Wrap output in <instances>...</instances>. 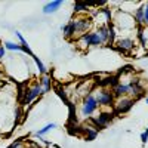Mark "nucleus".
Instances as JSON below:
<instances>
[{
	"instance_id": "412c9836",
	"label": "nucleus",
	"mask_w": 148,
	"mask_h": 148,
	"mask_svg": "<svg viewBox=\"0 0 148 148\" xmlns=\"http://www.w3.org/2000/svg\"><path fill=\"white\" fill-rule=\"evenodd\" d=\"M3 46H5V49L6 51H12V52H22V47H21V45L19 43H15V42H5L3 43Z\"/></svg>"
},
{
	"instance_id": "c85d7f7f",
	"label": "nucleus",
	"mask_w": 148,
	"mask_h": 148,
	"mask_svg": "<svg viewBox=\"0 0 148 148\" xmlns=\"http://www.w3.org/2000/svg\"><path fill=\"white\" fill-rule=\"evenodd\" d=\"M145 104H147V105H148V96H147V98H145Z\"/></svg>"
},
{
	"instance_id": "6ab92c4d",
	"label": "nucleus",
	"mask_w": 148,
	"mask_h": 148,
	"mask_svg": "<svg viewBox=\"0 0 148 148\" xmlns=\"http://www.w3.org/2000/svg\"><path fill=\"white\" fill-rule=\"evenodd\" d=\"M53 129H56V123H47L46 126H43L42 129H39V130H37L34 135H36L37 138H43L45 135H47L49 132H51V130H53Z\"/></svg>"
},
{
	"instance_id": "4468645a",
	"label": "nucleus",
	"mask_w": 148,
	"mask_h": 148,
	"mask_svg": "<svg viewBox=\"0 0 148 148\" xmlns=\"http://www.w3.org/2000/svg\"><path fill=\"white\" fill-rule=\"evenodd\" d=\"M61 30H62V34H64L65 39H77L76 37V28H74L73 21H68L65 25H62Z\"/></svg>"
},
{
	"instance_id": "a211bd4d",
	"label": "nucleus",
	"mask_w": 148,
	"mask_h": 148,
	"mask_svg": "<svg viewBox=\"0 0 148 148\" xmlns=\"http://www.w3.org/2000/svg\"><path fill=\"white\" fill-rule=\"evenodd\" d=\"M116 40H117V30L114 27V24L111 22V24H108V43H107V46H113L116 43Z\"/></svg>"
},
{
	"instance_id": "7ed1b4c3",
	"label": "nucleus",
	"mask_w": 148,
	"mask_h": 148,
	"mask_svg": "<svg viewBox=\"0 0 148 148\" xmlns=\"http://www.w3.org/2000/svg\"><path fill=\"white\" fill-rule=\"evenodd\" d=\"M95 99L98 102V105L102 108H113L116 98L113 95V90L111 89H104V88H95L92 90Z\"/></svg>"
},
{
	"instance_id": "f03ea898",
	"label": "nucleus",
	"mask_w": 148,
	"mask_h": 148,
	"mask_svg": "<svg viewBox=\"0 0 148 148\" xmlns=\"http://www.w3.org/2000/svg\"><path fill=\"white\" fill-rule=\"evenodd\" d=\"M76 42H77V47L82 49V51H88V49H90V47H99V46L104 45L101 37L98 36V33L95 30L80 36Z\"/></svg>"
},
{
	"instance_id": "2f4dec72",
	"label": "nucleus",
	"mask_w": 148,
	"mask_h": 148,
	"mask_svg": "<svg viewBox=\"0 0 148 148\" xmlns=\"http://www.w3.org/2000/svg\"><path fill=\"white\" fill-rule=\"evenodd\" d=\"M147 129H148V127H147Z\"/></svg>"
},
{
	"instance_id": "39448f33",
	"label": "nucleus",
	"mask_w": 148,
	"mask_h": 148,
	"mask_svg": "<svg viewBox=\"0 0 148 148\" xmlns=\"http://www.w3.org/2000/svg\"><path fill=\"white\" fill-rule=\"evenodd\" d=\"M42 95H45L42 86H40L39 82H36V83H33V84L30 86V88H27L25 90H24L22 98H21V105H24V107L30 105L33 101H36L37 98H40Z\"/></svg>"
},
{
	"instance_id": "1a4fd4ad",
	"label": "nucleus",
	"mask_w": 148,
	"mask_h": 148,
	"mask_svg": "<svg viewBox=\"0 0 148 148\" xmlns=\"http://www.w3.org/2000/svg\"><path fill=\"white\" fill-rule=\"evenodd\" d=\"M135 104V99H132L130 96H121V98H117L114 101V105H113V113L117 116V114H126L132 110Z\"/></svg>"
},
{
	"instance_id": "cd10ccee",
	"label": "nucleus",
	"mask_w": 148,
	"mask_h": 148,
	"mask_svg": "<svg viewBox=\"0 0 148 148\" xmlns=\"http://www.w3.org/2000/svg\"><path fill=\"white\" fill-rule=\"evenodd\" d=\"M5 56H6V49L3 45H0V59H3Z\"/></svg>"
},
{
	"instance_id": "bb28decb",
	"label": "nucleus",
	"mask_w": 148,
	"mask_h": 148,
	"mask_svg": "<svg viewBox=\"0 0 148 148\" xmlns=\"http://www.w3.org/2000/svg\"><path fill=\"white\" fill-rule=\"evenodd\" d=\"M21 144H22V141H21V139H18V141H15L14 144H10L8 148H19V147H21Z\"/></svg>"
},
{
	"instance_id": "dca6fc26",
	"label": "nucleus",
	"mask_w": 148,
	"mask_h": 148,
	"mask_svg": "<svg viewBox=\"0 0 148 148\" xmlns=\"http://www.w3.org/2000/svg\"><path fill=\"white\" fill-rule=\"evenodd\" d=\"M89 8H92V5L83 3V2H76V3L73 5V10H74V15H84L86 12L89 10Z\"/></svg>"
},
{
	"instance_id": "aec40b11",
	"label": "nucleus",
	"mask_w": 148,
	"mask_h": 148,
	"mask_svg": "<svg viewBox=\"0 0 148 148\" xmlns=\"http://www.w3.org/2000/svg\"><path fill=\"white\" fill-rule=\"evenodd\" d=\"M31 59L34 61V64H36V67H37V71H39L40 76H46V74H47V68H46V65L40 61V58H39V56H36V55H33Z\"/></svg>"
},
{
	"instance_id": "f8f14e48",
	"label": "nucleus",
	"mask_w": 148,
	"mask_h": 148,
	"mask_svg": "<svg viewBox=\"0 0 148 148\" xmlns=\"http://www.w3.org/2000/svg\"><path fill=\"white\" fill-rule=\"evenodd\" d=\"M133 21L136 24V27H145V18H144V3H141L136 9L133 10Z\"/></svg>"
},
{
	"instance_id": "9d476101",
	"label": "nucleus",
	"mask_w": 148,
	"mask_h": 148,
	"mask_svg": "<svg viewBox=\"0 0 148 148\" xmlns=\"http://www.w3.org/2000/svg\"><path fill=\"white\" fill-rule=\"evenodd\" d=\"M136 39L142 47V51L148 52V27H136Z\"/></svg>"
},
{
	"instance_id": "f257e3e1",
	"label": "nucleus",
	"mask_w": 148,
	"mask_h": 148,
	"mask_svg": "<svg viewBox=\"0 0 148 148\" xmlns=\"http://www.w3.org/2000/svg\"><path fill=\"white\" fill-rule=\"evenodd\" d=\"M98 108H99V105H98L92 92L82 98V104H80V116H82V119H84V120L92 119L93 114L98 111Z\"/></svg>"
},
{
	"instance_id": "a878e982",
	"label": "nucleus",
	"mask_w": 148,
	"mask_h": 148,
	"mask_svg": "<svg viewBox=\"0 0 148 148\" xmlns=\"http://www.w3.org/2000/svg\"><path fill=\"white\" fill-rule=\"evenodd\" d=\"M141 142H142V144H147V142H148V129H145V130L141 133Z\"/></svg>"
},
{
	"instance_id": "c756f323",
	"label": "nucleus",
	"mask_w": 148,
	"mask_h": 148,
	"mask_svg": "<svg viewBox=\"0 0 148 148\" xmlns=\"http://www.w3.org/2000/svg\"><path fill=\"white\" fill-rule=\"evenodd\" d=\"M0 88H2V79H0Z\"/></svg>"
},
{
	"instance_id": "2eb2a0df",
	"label": "nucleus",
	"mask_w": 148,
	"mask_h": 148,
	"mask_svg": "<svg viewBox=\"0 0 148 148\" xmlns=\"http://www.w3.org/2000/svg\"><path fill=\"white\" fill-rule=\"evenodd\" d=\"M39 83H40L42 89H43V93L51 92V89H52V77L49 76V74H46V76H40Z\"/></svg>"
},
{
	"instance_id": "6e6552de",
	"label": "nucleus",
	"mask_w": 148,
	"mask_h": 148,
	"mask_svg": "<svg viewBox=\"0 0 148 148\" xmlns=\"http://www.w3.org/2000/svg\"><path fill=\"white\" fill-rule=\"evenodd\" d=\"M114 46L117 47V51L120 53L129 55L132 51H135V47H136V42H135V39L130 37V36H121V37H117Z\"/></svg>"
},
{
	"instance_id": "4be33fe9",
	"label": "nucleus",
	"mask_w": 148,
	"mask_h": 148,
	"mask_svg": "<svg viewBox=\"0 0 148 148\" xmlns=\"http://www.w3.org/2000/svg\"><path fill=\"white\" fill-rule=\"evenodd\" d=\"M96 135H98V130L95 127H92V126L84 129V138H86V141H93L96 138Z\"/></svg>"
},
{
	"instance_id": "393cba45",
	"label": "nucleus",
	"mask_w": 148,
	"mask_h": 148,
	"mask_svg": "<svg viewBox=\"0 0 148 148\" xmlns=\"http://www.w3.org/2000/svg\"><path fill=\"white\" fill-rule=\"evenodd\" d=\"M144 18H145V27H148V2L144 3Z\"/></svg>"
},
{
	"instance_id": "20e7f679",
	"label": "nucleus",
	"mask_w": 148,
	"mask_h": 148,
	"mask_svg": "<svg viewBox=\"0 0 148 148\" xmlns=\"http://www.w3.org/2000/svg\"><path fill=\"white\" fill-rule=\"evenodd\" d=\"M73 24H74V28H76V37L79 39L80 36L86 34L92 31V25H93V19L90 16H86V15H76L73 19ZM76 39V40H77Z\"/></svg>"
},
{
	"instance_id": "ddd939ff",
	"label": "nucleus",
	"mask_w": 148,
	"mask_h": 148,
	"mask_svg": "<svg viewBox=\"0 0 148 148\" xmlns=\"http://www.w3.org/2000/svg\"><path fill=\"white\" fill-rule=\"evenodd\" d=\"M111 90H113V95H114V98L117 99V98L127 96V95H129V86H127V83H125V82H120V83L116 84Z\"/></svg>"
},
{
	"instance_id": "5701e85b",
	"label": "nucleus",
	"mask_w": 148,
	"mask_h": 148,
	"mask_svg": "<svg viewBox=\"0 0 148 148\" xmlns=\"http://www.w3.org/2000/svg\"><path fill=\"white\" fill-rule=\"evenodd\" d=\"M68 108H70V121H76L77 117H76V107H74V104H68Z\"/></svg>"
},
{
	"instance_id": "423d86ee",
	"label": "nucleus",
	"mask_w": 148,
	"mask_h": 148,
	"mask_svg": "<svg viewBox=\"0 0 148 148\" xmlns=\"http://www.w3.org/2000/svg\"><path fill=\"white\" fill-rule=\"evenodd\" d=\"M127 86H129V95L132 99H139V98L145 93V86L141 80V77L138 76H130V80L127 82Z\"/></svg>"
},
{
	"instance_id": "9b49d317",
	"label": "nucleus",
	"mask_w": 148,
	"mask_h": 148,
	"mask_svg": "<svg viewBox=\"0 0 148 148\" xmlns=\"http://www.w3.org/2000/svg\"><path fill=\"white\" fill-rule=\"evenodd\" d=\"M64 5L62 0H53V2H47L43 8H42V12L43 15H52V14H56L59 10V8Z\"/></svg>"
},
{
	"instance_id": "0eeeda50",
	"label": "nucleus",
	"mask_w": 148,
	"mask_h": 148,
	"mask_svg": "<svg viewBox=\"0 0 148 148\" xmlns=\"http://www.w3.org/2000/svg\"><path fill=\"white\" fill-rule=\"evenodd\" d=\"M114 116L116 114L113 113V111H101L96 117L93 116L92 119H89V121L92 123V127H95L96 130L98 129H105L110 123L113 121Z\"/></svg>"
},
{
	"instance_id": "f3484780",
	"label": "nucleus",
	"mask_w": 148,
	"mask_h": 148,
	"mask_svg": "<svg viewBox=\"0 0 148 148\" xmlns=\"http://www.w3.org/2000/svg\"><path fill=\"white\" fill-rule=\"evenodd\" d=\"M95 31L98 33V36L101 37L102 43L107 45V43H108V24H99V25L96 27Z\"/></svg>"
},
{
	"instance_id": "7c9ffc66",
	"label": "nucleus",
	"mask_w": 148,
	"mask_h": 148,
	"mask_svg": "<svg viewBox=\"0 0 148 148\" xmlns=\"http://www.w3.org/2000/svg\"><path fill=\"white\" fill-rule=\"evenodd\" d=\"M53 148H61V147H58V145H55V147H53Z\"/></svg>"
},
{
	"instance_id": "b1692460",
	"label": "nucleus",
	"mask_w": 148,
	"mask_h": 148,
	"mask_svg": "<svg viewBox=\"0 0 148 148\" xmlns=\"http://www.w3.org/2000/svg\"><path fill=\"white\" fill-rule=\"evenodd\" d=\"M58 95H59V98H61V99H62L67 105L70 104V101H68V96H67V92L64 90V89H58Z\"/></svg>"
}]
</instances>
